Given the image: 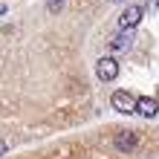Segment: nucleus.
Masks as SVG:
<instances>
[{
	"mask_svg": "<svg viewBox=\"0 0 159 159\" xmlns=\"http://www.w3.org/2000/svg\"><path fill=\"white\" fill-rule=\"evenodd\" d=\"M136 104H139V98L127 90H116L110 96V107L119 110V113H136Z\"/></svg>",
	"mask_w": 159,
	"mask_h": 159,
	"instance_id": "nucleus-1",
	"label": "nucleus"
},
{
	"mask_svg": "<svg viewBox=\"0 0 159 159\" xmlns=\"http://www.w3.org/2000/svg\"><path fill=\"white\" fill-rule=\"evenodd\" d=\"M96 75L101 81H116L119 78V61L110 58V55H104V58L96 61Z\"/></svg>",
	"mask_w": 159,
	"mask_h": 159,
	"instance_id": "nucleus-2",
	"label": "nucleus"
},
{
	"mask_svg": "<svg viewBox=\"0 0 159 159\" xmlns=\"http://www.w3.org/2000/svg\"><path fill=\"white\" fill-rule=\"evenodd\" d=\"M113 145H116V151L130 153V151H133V148L139 145V133H136V130H121V133L113 139Z\"/></svg>",
	"mask_w": 159,
	"mask_h": 159,
	"instance_id": "nucleus-3",
	"label": "nucleus"
},
{
	"mask_svg": "<svg viewBox=\"0 0 159 159\" xmlns=\"http://www.w3.org/2000/svg\"><path fill=\"white\" fill-rule=\"evenodd\" d=\"M142 15H145L142 6H127L125 12L119 15V26H121V29H133V26L142 20Z\"/></svg>",
	"mask_w": 159,
	"mask_h": 159,
	"instance_id": "nucleus-4",
	"label": "nucleus"
},
{
	"mask_svg": "<svg viewBox=\"0 0 159 159\" xmlns=\"http://www.w3.org/2000/svg\"><path fill=\"white\" fill-rule=\"evenodd\" d=\"M130 46H133V32L130 29H121L116 38L110 41V49L113 52H125V49H130Z\"/></svg>",
	"mask_w": 159,
	"mask_h": 159,
	"instance_id": "nucleus-5",
	"label": "nucleus"
},
{
	"mask_svg": "<svg viewBox=\"0 0 159 159\" xmlns=\"http://www.w3.org/2000/svg\"><path fill=\"white\" fill-rule=\"evenodd\" d=\"M136 113L142 116V119H153L159 113V104H156L151 96H142V98H139V104H136Z\"/></svg>",
	"mask_w": 159,
	"mask_h": 159,
	"instance_id": "nucleus-6",
	"label": "nucleus"
},
{
	"mask_svg": "<svg viewBox=\"0 0 159 159\" xmlns=\"http://www.w3.org/2000/svg\"><path fill=\"white\" fill-rule=\"evenodd\" d=\"M64 0H46V12H61Z\"/></svg>",
	"mask_w": 159,
	"mask_h": 159,
	"instance_id": "nucleus-7",
	"label": "nucleus"
},
{
	"mask_svg": "<svg viewBox=\"0 0 159 159\" xmlns=\"http://www.w3.org/2000/svg\"><path fill=\"white\" fill-rule=\"evenodd\" d=\"M148 12H151V15L159 12V0H151V3H148Z\"/></svg>",
	"mask_w": 159,
	"mask_h": 159,
	"instance_id": "nucleus-8",
	"label": "nucleus"
},
{
	"mask_svg": "<svg viewBox=\"0 0 159 159\" xmlns=\"http://www.w3.org/2000/svg\"><path fill=\"white\" fill-rule=\"evenodd\" d=\"M6 151H9V148H6V142H3V139H0V156H3Z\"/></svg>",
	"mask_w": 159,
	"mask_h": 159,
	"instance_id": "nucleus-9",
	"label": "nucleus"
},
{
	"mask_svg": "<svg viewBox=\"0 0 159 159\" xmlns=\"http://www.w3.org/2000/svg\"><path fill=\"white\" fill-rule=\"evenodd\" d=\"M3 15H6V6H0V17H3Z\"/></svg>",
	"mask_w": 159,
	"mask_h": 159,
	"instance_id": "nucleus-10",
	"label": "nucleus"
}]
</instances>
